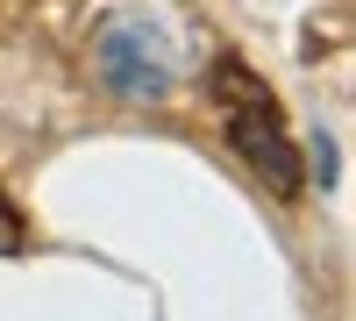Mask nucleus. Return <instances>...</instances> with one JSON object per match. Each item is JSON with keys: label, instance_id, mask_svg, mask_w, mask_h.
I'll use <instances>...</instances> for the list:
<instances>
[{"label": "nucleus", "instance_id": "2", "mask_svg": "<svg viewBox=\"0 0 356 321\" xmlns=\"http://www.w3.org/2000/svg\"><path fill=\"white\" fill-rule=\"evenodd\" d=\"M93 65L122 100H164L178 79V50L150 15H114L93 36Z\"/></svg>", "mask_w": 356, "mask_h": 321}, {"label": "nucleus", "instance_id": "1", "mask_svg": "<svg viewBox=\"0 0 356 321\" xmlns=\"http://www.w3.org/2000/svg\"><path fill=\"white\" fill-rule=\"evenodd\" d=\"M207 93L221 107V136L235 143V157L271 193H300V143L285 136V114L271 100V86H264L243 57H214V65H207Z\"/></svg>", "mask_w": 356, "mask_h": 321}, {"label": "nucleus", "instance_id": "3", "mask_svg": "<svg viewBox=\"0 0 356 321\" xmlns=\"http://www.w3.org/2000/svg\"><path fill=\"white\" fill-rule=\"evenodd\" d=\"M29 250V221H22V208L8 193H0V257H22Z\"/></svg>", "mask_w": 356, "mask_h": 321}]
</instances>
